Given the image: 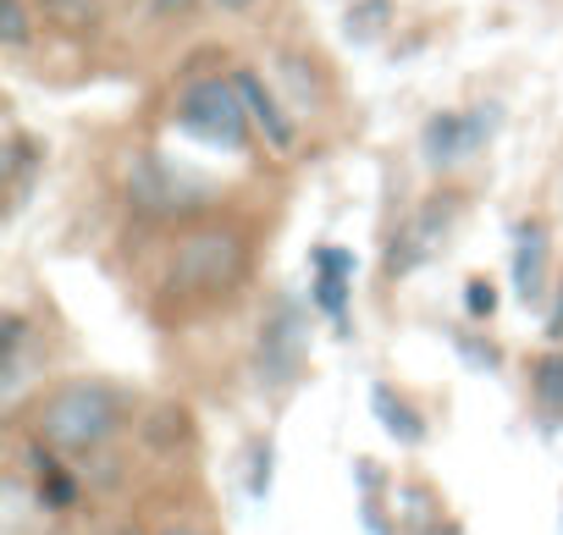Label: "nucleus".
<instances>
[{
  "instance_id": "nucleus-1",
  "label": "nucleus",
  "mask_w": 563,
  "mask_h": 535,
  "mask_svg": "<svg viewBox=\"0 0 563 535\" xmlns=\"http://www.w3.org/2000/svg\"><path fill=\"white\" fill-rule=\"evenodd\" d=\"M122 425V403L111 387L100 381H73L62 392L45 398L40 409V425H34V442H45L56 458H84L95 447H106Z\"/></svg>"
},
{
  "instance_id": "nucleus-7",
  "label": "nucleus",
  "mask_w": 563,
  "mask_h": 535,
  "mask_svg": "<svg viewBox=\"0 0 563 535\" xmlns=\"http://www.w3.org/2000/svg\"><path fill=\"white\" fill-rule=\"evenodd\" d=\"M492 127H497V105H492V111H486V105H475V111H437V116L426 122V133H420L426 166L448 171V166L470 160V155L492 138Z\"/></svg>"
},
{
  "instance_id": "nucleus-17",
  "label": "nucleus",
  "mask_w": 563,
  "mask_h": 535,
  "mask_svg": "<svg viewBox=\"0 0 563 535\" xmlns=\"http://www.w3.org/2000/svg\"><path fill=\"white\" fill-rule=\"evenodd\" d=\"M387 23H393V7H387V0H354L349 18H343V34H349L354 45H371Z\"/></svg>"
},
{
  "instance_id": "nucleus-14",
  "label": "nucleus",
  "mask_w": 563,
  "mask_h": 535,
  "mask_svg": "<svg viewBox=\"0 0 563 535\" xmlns=\"http://www.w3.org/2000/svg\"><path fill=\"white\" fill-rule=\"evenodd\" d=\"M40 18L67 29V34H95L100 29V0H34Z\"/></svg>"
},
{
  "instance_id": "nucleus-26",
  "label": "nucleus",
  "mask_w": 563,
  "mask_h": 535,
  "mask_svg": "<svg viewBox=\"0 0 563 535\" xmlns=\"http://www.w3.org/2000/svg\"><path fill=\"white\" fill-rule=\"evenodd\" d=\"M216 7H221V12H249L254 0H216Z\"/></svg>"
},
{
  "instance_id": "nucleus-2",
  "label": "nucleus",
  "mask_w": 563,
  "mask_h": 535,
  "mask_svg": "<svg viewBox=\"0 0 563 535\" xmlns=\"http://www.w3.org/2000/svg\"><path fill=\"white\" fill-rule=\"evenodd\" d=\"M249 277V243L232 226H194L172 248V288L188 299H227Z\"/></svg>"
},
{
  "instance_id": "nucleus-9",
  "label": "nucleus",
  "mask_w": 563,
  "mask_h": 535,
  "mask_svg": "<svg viewBox=\"0 0 563 535\" xmlns=\"http://www.w3.org/2000/svg\"><path fill=\"white\" fill-rule=\"evenodd\" d=\"M232 83H238V94H243V105H249V122H254V127L265 133V144L288 155V149L299 144V133H294V116L282 111L276 89H271V83H265L260 73H232Z\"/></svg>"
},
{
  "instance_id": "nucleus-4",
  "label": "nucleus",
  "mask_w": 563,
  "mask_h": 535,
  "mask_svg": "<svg viewBox=\"0 0 563 535\" xmlns=\"http://www.w3.org/2000/svg\"><path fill=\"white\" fill-rule=\"evenodd\" d=\"M459 210H464V199H459V193H431V199L404 221V232L387 243V282H404V277H415V271H420V265L448 243V232H453Z\"/></svg>"
},
{
  "instance_id": "nucleus-3",
  "label": "nucleus",
  "mask_w": 563,
  "mask_h": 535,
  "mask_svg": "<svg viewBox=\"0 0 563 535\" xmlns=\"http://www.w3.org/2000/svg\"><path fill=\"white\" fill-rule=\"evenodd\" d=\"M177 127L199 144H216V149H243L249 144V105L238 94L232 78H194L183 94H177Z\"/></svg>"
},
{
  "instance_id": "nucleus-12",
  "label": "nucleus",
  "mask_w": 563,
  "mask_h": 535,
  "mask_svg": "<svg viewBox=\"0 0 563 535\" xmlns=\"http://www.w3.org/2000/svg\"><path fill=\"white\" fill-rule=\"evenodd\" d=\"M29 469H34V502H40L45 513H62V508L78 502V480L62 469V458H56L45 442L29 447Z\"/></svg>"
},
{
  "instance_id": "nucleus-23",
  "label": "nucleus",
  "mask_w": 563,
  "mask_h": 535,
  "mask_svg": "<svg viewBox=\"0 0 563 535\" xmlns=\"http://www.w3.org/2000/svg\"><path fill=\"white\" fill-rule=\"evenodd\" d=\"M563 337V282H558V299H552V315H547V343Z\"/></svg>"
},
{
  "instance_id": "nucleus-6",
  "label": "nucleus",
  "mask_w": 563,
  "mask_h": 535,
  "mask_svg": "<svg viewBox=\"0 0 563 535\" xmlns=\"http://www.w3.org/2000/svg\"><path fill=\"white\" fill-rule=\"evenodd\" d=\"M305 354H310V343H305V310L294 304V299H282L271 315H265V326H260V348H254V370H260V381L276 392V387H294L299 376H305Z\"/></svg>"
},
{
  "instance_id": "nucleus-16",
  "label": "nucleus",
  "mask_w": 563,
  "mask_h": 535,
  "mask_svg": "<svg viewBox=\"0 0 563 535\" xmlns=\"http://www.w3.org/2000/svg\"><path fill=\"white\" fill-rule=\"evenodd\" d=\"M530 387H536V403H541L547 414H563V354H558V348H547V354L536 359Z\"/></svg>"
},
{
  "instance_id": "nucleus-10",
  "label": "nucleus",
  "mask_w": 563,
  "mask_h": 535,
  "mask_svg": "<svg viewBox=\"0 0 563 535\" xmlns=\"http://www.w3.org/2000/svg\"><path fill=\"white\" fill-rule=\"evenodd\" d=\"M547 226L541 221H519L514 226V293H519V304L525 310H536L541 304V293H547Z\"/></svg>"
},
{
  "instance_id": "nucleus-11",
  "label": "nucleus",
  "mask_w": 563,
  "mask_h": 535,
  "mask_svg": "<svg viewBox=\"0 0 563 535\" xmlns=\"http://www.w3.org/2000/svg\"><path fill=\"white\" fill-rule=\"evenodd\" d=\"M371 414L382 420V431H387L398 447H420V442H426V414H420L409 398H398L387 381L371 387Z\"/></svg>"
},
{
  "instance_id": "nucleus-18",
  "label": "nucleus",
  "mask_w": 563,
  "mask_h": 535,
  "mask_svg": "<svg viewBox=\"0 0 563 535\" xmlns=\"http://www.w3.org/2000/svg\"><path fill=\"white\" fill-rule=\"evenodd\" d=\"M34 40V18H29V0H0V45L23 51Z\"/></svg>"
},
{
  "instance_id": "nucleus-5",
  "label": "nucleus",
  "mask_w": 563,
  "mask_h": 535,
  "mask_svg": "<svg viewBox=\"0 0 563 535\" xmlns=\"http://www.w3.org/2000/svg\"><path fill=\"white\" fill-rule=\"evenodd\" d=\"M205 199H210V188L194 182V171H183L161 155H139L128 166V204L144 210V215H183Z\"/></svg>"
},
{
  "instance_id": "nucleus-15",
  "label": "nucleus",
  "mask_w": 563,
  "mask_h": 535,
  "mask_svg": "<svg viewBox=\"0 0 563 535\" xmlns=\"http://www.w3.org/2000/svg\"><path fill=\"white\" fill-rule=\"evenodd\" d=\"M271 480H276V442L271 436H254L249 442V464H243V491L254 502H265L271 497Z\"/></svg>"
},
{
  "instance_id": "nucleus-8",
  "label": "nucleus",
  "mask_w": 563,
  "mask_h": 535,
  "mask_svg": "<svg viewBox=\"0 0 563 535\" xmlns=\"http://www.w3.org/2000/svg\"><path fill=\"white\" fill-rule=\"evenodd\" d=\"M354 254L338 248V243H321L316 248V277H310V304L332 321L338 337H349V288H354Z\"/></svg>"
},
{
  "instance_id": "nucleus-21",
  "label": "nucleus",
  "mask_w": 563,
  "mask_h": 535,
  "mask_svg": "<svg viewBox=\"0 0 563 535\" xmlns=\"http://www.w3.org/2000/svg\"><path fill=\"white\" fill-rule=\"evenodd\" d=\"M453 343H459V354H464V365H470V370H486V376H492V370L503 365V354H497V348H492L486 337H470V332H453Z\"/></svg>"
},
{
  "instance_id": "nucleus-22",
  "label": "nucleus",
  "mask_w": 563,
  "mask_h": 535,
  "mask_svg": "<svg viewBox=\"0 0 563 535\" xmlns=\"http://www.w3.org/2000/svg\"><path fill=\"white\" fill-rule=\"evenodd\" d=\"M360 513H365L371 535H393V524H387V513H382V502H376V497H365V502H360Z\"/></svg>"
},
{
  "instance_id": "nucleus-19",
  "label": "nucleus",
  "mask_w": 563,
  "mask_h": 535,
  "mask_svg": "<svg viewBox=\"0 0 563 535\" xmlns=\"http://www.w3.org/2000/svg\"><path fill=\"white\" fill-rule=\"evenodd\" d=\"M23 337H29V321H23V315H7V337H0V370H7V387H18V370H23Z\"/></svg>"
},
{
  "instance_id": "nucleus-13",
  "label": "nucleus",
  "mask_w": 563,
  "mask_h": 535,
  "mask_svg": "<svg viewBox=\"0 0 563 535\" xmlns=\"http://www.w3.org/2000/svg\"><path fill=\"white\" fill-rule=\"evenodd\" d=\"M188 436H194V431H188V414H183L177 403H161V409L144 420V447H150V453H183Z\"/></svg>"
},
{
  "instance_id": "nucleus-25",
  "label": "nucleus",
  "mask_w": 563,
  "mask_h": 535,
  "mask_svg": "<svg viewBox=\"0 0 563 535\" xmlns=\"http://www.w3.org/2000/svg\"><path fill=\"white\" fill-rule=\"evenodd\" d=\"M161 535H205V530H199V524H166Z\"/></svg>"
},
{
  "instance_id": "nucleus-20",
  "label": "nucleus",
  "mask_w": 563,
  "mask_h": 535,
  "mask_svg": "<svg viewBox=\"0 0 563 535\" xmlns=\"http://www.w3.org/2000/svg\"><path fill=\"white\" fill-rule=\"evenodd\" d=\"M464 315H470L475 326L497 315V288H492L486 277H470V282H464Z\"/></svg>"
},
{
  "instance_id": "nucleus-24",
  "label": "nucleus",
  "mask_w": 563,
  "mask_h": 535,
  "mask_svg": "<svg viewBox=\"0 0 563 535\" xmlns=\"http://www.w3.org/2000/svg\"><path fill=\"white\" fill-rule=\"evenodd\" d=\"M150 12H155V18H188V12H194V0H155Z\"/></svg>"
},
{
  "instance_id": "nucleus-27",
  "label": "nucleus",
  "mask_w": 563,
  "mask_h": 535,
  "mask_svg": "<svg viewBox=\"0 0 563 535\" xmlns=\"http://www.w3.org/2000/svg\"><path fill=\"white\" fill-rule=\"evenodd\" d=\"M431 535H459V524H431Z\"/></svg>"
}]
</instances>
